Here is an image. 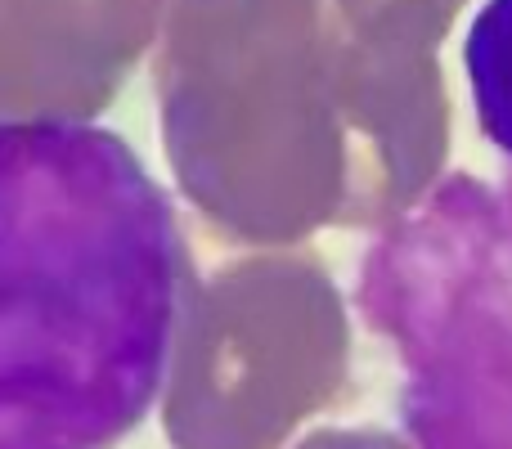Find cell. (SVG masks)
Segmentation results:
<instances>
[{
    "label": "cell",
    "mask_w": 512,
    "mask_h": 449,
    "mask_svg": "<svg viewBox=\"0 0 512 449\" xmlns=\"http://www.w3.org/2000/svg\"><path fill=\"white\" fill-rule=\"evenodd\" d=\"M189 310L176 207L117 131L0 113V449H117Z\"/></svg>",
    "instance_id": "cell-1"
},
{
    "label": "cell",
    "mask_w": 512,
    "mask_h": 449,
    "mask_svg": "<svg viewBox=\"0 0 512 449\" xmlns=\"http://www.w3.org/2000/svg\"><path fill=\"white\" fill-rule=\"evenodd\" d=\"M405 360L418 449H512V180H450L364 288Z\"/></svg>",
    "instance_id": "cell-2"
},
{
    "label": "cell",
    "mask_w": 512,
    "mask_h": 449,
    "mask_svg": "<svg viewBox=\"0 0 512 449\" xmlns=\"http://www.w3.org/2000/svg\"><path fill=\"white\" fill-rule=\"evenodd\" d=\"M481 135L512 158V0H486L463 41Z\"/></svg>",
    "instance_id": "cell-3"
}]
</instances>
